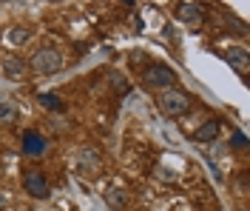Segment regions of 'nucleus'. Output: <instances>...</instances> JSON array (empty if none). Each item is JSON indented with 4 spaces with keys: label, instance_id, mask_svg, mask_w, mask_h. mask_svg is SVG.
<instances>
[{
    "label": "nucleus",
    "instance_id": "20e7f679",
    "mask_svg": "<svg viewBox=\"0 0 250 211\" xmlns=\"http://www.w3.org/2000/svg\"><path fill=\"white\" fill-rule=\"evenodd\" d=\"M23 188H26V194L37 197V200H46L48 197L46 174H43L40 168H26V171H23Z\"/></svg>",
    "mask_w": 250,
    "mask_h": 211
},
{
    "label": "nucleus",
    "instance_id": "412c9836",
    "mask_svg": "<svg viewBox=\"0 0 250 211\" xmlns=\"http://www.w3.org/2000/svg\"><path fill=\"white\" fill-rule=\"evenodd\" d=\"M242 211H245V209H242Z\"/></svg>",
    "mask_w": 250,
    "mask_h": 211
},
{
    "label": "nucleus",
    "instance_id": "2eb2a0df",
    "mask_svg": "<svg viewBox=\"0 0 250 211\" xmlns=\"http://www.w3.org/2000/svg\"><path fill=\"white\" fill-rule=\"evenodd\" d=\"M236 191H239L242 197L248 194V171H242V174L236 177Z\"/></svg>",
    "mask_w": 250,
    "mask_h": 211
},
{
    "label": "nucleus",
    "instance_id": "dca6fc26",
    "mask_svg": "<svg viewBox=\"0 0 250 211\" xmlns=\"http://www.w3.org/2000/svg\"><path fill=\"white\" fill-rule=\"evenodd\" d=\"M230 143H233L236 148H248V137H245L242 131H233V137H230Z\"/></svg>",
    "mask_w": 250,
    "mask_h": 211
},
{
    "label": "nucleus",
    "instance_id": "6ab92c4d",
    "mask_svg": "<svg viewBox=\"0 0 250 211\" xmlns=\"http://www.w3.org/2000/svg\"><path fill=\"white\" fill-rule=\"evenodd\" d=\"M6 209V200H3V194H0V211Z\"/></svg>",
    "mask_w": 250,
    "mask_h": 211
},
{
    "label": "nucleus",
    "instance_id": "9d476101",
    "mask_svg": "<svg viewBox=\"0 0 250 211\" xmlns=\"http://www.w3.org/2000/svg\"><path fill=\"white\" fill-rule=\"evenodd\" d=\"M219 137V123L216 120H208L202 123L199 129L193 131V140H199V143H210V140H216Z\"/></svg>",
    "mask_w": 250,
    "mask_h": 211
},
{
    "label": "nucleus",
    "instance_id": "1a4fd4ad",
    "mask_svg": "<svg viewBox=\"0 0 250 211\" xmlns=\"http://www.w3.org/2000/svg\"><path fill=\"white\" fill-rule=\"evenodd\" d=\"M23 151H26L29 157H40V154L46 151V137L37 134V131H26V134H23Z\"/></svg>",
    "mask_w": 250,
    "mask_h": 211
},
{
    "label": "nucleus",
    "instance_id": "423d86ee",
    "mask_svg": "<svg viewBox=\"0 0 250 211\" xmlns=\"http://www.w3.org/2000/svg\"><path fill=\"white\" fill-rule=\"evenodd\" d=\"M77 168H80V174H85V177H97L100 174V168H103V157L94 151V148H80V154H77Z\"/></svg>",
    "mask_w": 250,
    "mask_h": 211
},
{
    "label": "nucleus",
    "instance_id": "f8f14e48",
    "mask_svg": "<svg viewBox=\"0 0 250 211\" xmlns=\"http://www.w3.org/2000/svg\"><path fill=\"white\" fill-rule=\"evenodd\" d=\"M31 37V29L29 26H12L9 29V34H6V40L12 43V46H26Z\"/></svg>",
    "mask_w": 250,
    "mask_h": 211
},
{
    "label": "nucleus",
    "instance_id": "39448f33",
    "mask_svg": "<svg viewBox=\"0 0 250 211\" xmlns=\"http://www.w3.org/2000/svg\"><path fill=\"white\" fill-rule=\"evenodd\" d=\"M173 17H176L179 23H185L188 29H196V26H202V20H205V9L199 6V3H190V0H185V3H176V12H173Z\"/></svg>",
    "mask_w": 250,
    "mask_h": 211
},
{
    "label": "nucleus",
    "instance_id": "aec40b11",
    "mask_svg": "<svg viewBox=\"0 0 250 211\" xmlns=\"http://www.w3.org/2000/svg\"><path fill=\"white\" fill-rule=\"evenodd\" d=\"M0 103H3V97H0Z\"/></svg>",
    "mask_w": 250,
    "mask_h": 211
},
{
    "label": "nucleus",
    "instance_id": "6e6552de",
    "mask_svg": "<svg viewBox=\"0 0 250 211\" xmlns=\"http://www.w3.org/2000/svg\"><path fill=\"white\" fill-rule=\"evenodd\" d=\"M3 74H6V80H12V83H20V80H26V63L20 60V57H3Z\"/></svg>",
    "mask_w": 250,
    "mask_h": 211
},
{
    "label": "nucleus",
    "instance_id": "0eeeda50",
    "mask_svg": "<svg viewBox=\"0 0 250 211\" xmlns=\"http://www.w3.org/2000/svg\"><path fill=\"white\" fill-rule=\"evenodd\" d=\"M225 60L233 66L239 74H248V71H250V54H248V49H242V46L228 49V51H225Z\"/></svg>",
    "mask_w": 250,
    "mask_h": 211
},
{
    "label": "nucleus",
    "instance_id": "9b49d317",
    "mask_svg": "<svg viewBox=\"0 0 250 211\" xmlns=\"http://www.w3.org/2000/svg\"><path fill=\"white\" fill-rule=\"evenodd\" d=\"M12 123H17V103L3 97V103H0V126H12Z\"/></svg>",
    "mask_w": 250,
    "mask_h": 211
},
{
    "label": "nucleus",
    "instance_id": "ddd939ff",
    "mask_svg": "<svg viewBox=\"0 0 250 211\" xmlns=\"http://www.w3.org/2000/svg\"><path fill=\"white\" fill-rule=\"evenodd\" d=\"M105 203H108L114 211H125V206H128V194H125L123 188H108V191H105Z\"/></svg>",
    "mask_w": 250,
    "mask_h": 211
},
{
    "label": "nucleus",
    "instance_id": "f03ea898",
    "mask_svg": "<svg viewBox=\"0 0 250 211\" xmlns=\"http://www.w3.org/2000/svg\"><path fill=\"white\" fill-rule=\"evenodd\" d=\"M29 66L37 74H57L62 69V54L57 49H51V46H40V49H34Z\"/></svg>",
    "mask_w": 250,
    "mask_h": 211
},
{
    "label": "nucleus",
    "instance_id": "f257e3e1",
    "mask_svg": "<svg viewBox=\"0 0 250 211\" xmlns=\"http://www.w3.org/2000/svg\"><path fill=\"white\" fill-rule=\"evenodd\" d=\"M156 109L165 117H185L188 109H190V94L182 89H165L156 97Z\"/></svg>",
    "mask_w": 250,
    "mask_h": 211
},
{
    "label": "nucleus",
    "instance_id": "f3484780",
    "mask_svg": "<svg viewBox=\"0 0 250 211\" xmlns=\"http://www.w3.org/2000/svg\"><path fill=\"white\" fill-rule=\"evenodd\" d=\"M159 180H165V183H173V180H176V174H173L171 168H159Z\"/></svg>",
    "mask_w": 250,
    "mask_h": 211
},
{
    "label": "nucleus",
    "instance_id": "a211bd4d",
    "mask_svg": "<svg viewBox=\"0 0 250 211\" xmlns=\"http://www.w3.org/2000/svg\"><path fill=\"white\" fill-rule=\"evenodd\" d=\"M114 89H117L120 94H125V92H128V86H125V80H123V77H120V74L114 77Z\"/></svg>",
    "mask_w": 250,
    "mask_h": 211
},
{
    "label": "nucleus",
    "instance_id": "7ed1b4c3",
    "mask_svg": "<svg viewBox=\"0 0 250 211\" xmlns=\"http://www.w3.org/2000/svg\"><path fill=\"white\" fill-rule=\"evenodd\" d=\"M142 83H145L148 89L165 92V89H173L176 71H173L171 66H165V63H151V66H145V71H142Z\"/></svg>",
    "mask_w": 250,
    "mask_h": 211
},
{
    "label": "nucleus",
    "instance_id": "4468645a",
    "mask_svg": "<svg viewBox=\"0 0 250 211\" xmlns=\"http://www.w3.org/2000/svg\"><path fill=\"white\" fill-rule=\"evenodd\" d=\"M37 103H40L43 109H48V112H65V103H62L57 94H46V92H43V94H37Z\"/></svg>",
    "mask_w": 250,
    "mask_h": 211
}]
</instances>
